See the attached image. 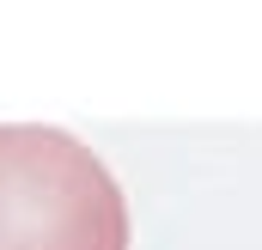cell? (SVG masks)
<instances>
[{"label": "cell", "mask_w": 262, "mask_h": 250, "mask_svg": "<svg viewBox=\"0 0 262 250\" xmlns=\"http://www.w3.org/2000/svg\"><path fill=\"white\" fill-rule=\"evenodd\" d=\"M0 250H128V195L79 134L0 122Z\"/></svg>", "instance_id": "1"}]
</instances>
